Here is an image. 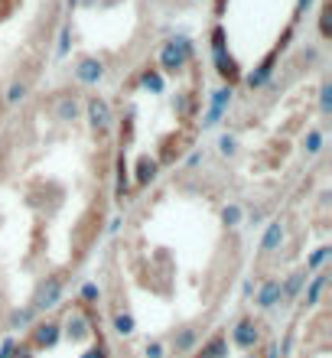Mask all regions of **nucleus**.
<instances>
[{
    "label": "nucleus",
    "mask_w": 332,
    "mask_h": 358,
    "mask_svg": "<svg viewBox=\"0 0 332 358\" xmlns=\"http://www.w3.org/2000/svg\"><path fill=\"white\" fill-rule=\"evenodd\" d=\"M225 3L228 0H215V13H225Z\"/></svg>",
    "instance_id": "30"
},
{
    "label": "nucleus",
    "mask_w": 332,
    "mask_h": 358,
    "mask_svg": "<svg viewBox=\"0 0 332 358\" xmlns=\"http://www.w3.org/2000/svg\"><path fill=\"white\" fill-rule=\"evenodd\" d=\"M323 287H326V277H316V283L310 287V296H306V303H316V300H319V293H323Z\"/></svg>",
    "instance_id": "19"
},
{
    "label": "nucleus",
    "mask_w": 332,
    "mask_h": 358,
    "mask_svg": "<svg viewBox=\"0 0 332 358\" xmlns=\"http://www.w3.org/2000/svg\"><path fill=\"white\" fill-rule=\"evenodd\" d=\"M280 300H284V287H280V280H267L264 287H261V293H257V306H261V310H274Z\"/></svg>",
    "instance_id": "6"
},
{
    "label": "nucleus",
    "mask_w": 332,
    "mask_h": 358,
    "mask_svg": "<svg viewBox=\"0 0 332 358\" xmlns=\"http://www.w3.org/2000/svg\"><path fill=\"white\" fill-rule=\"evenodd\" d=\"M189 62V43L186 39H173V43H166L160 52V66L163 72H170V76H176V72H182V66Z\"/></svg>",
    "instance_id": "1"
},
{
    "label": "nucleus",
    "mask_w": 332,
    "mask_h": 358,
    "mask_svg": "<svg viewBox=\"0 0 332 358\" xmlns=\"http://www.w3.org/2000/svg\"><path fill=\"white\" fill-rule=\"evenodd\" d=\"M284 241V225L280 222H270L267 225V231H264V238H261V251L264 255H270V251H277V245Z\"/></svg>",
    "instance_id": "8"
},
{
    "label": "nucleus",
    "mask_w": 332,
    "mask_h": 358,
    "mask_svg": "<svg viewBox=\"0 0 332 358\" xmlns=\"http://www.w3.org/2000/svg\"><path fill=\"white\" fill-rule=\"evenodd\" d=\"M153 176H157V160L140 157V163H137V182H150Z\"/></svg>",
    "instance_id": "10"
},
{
    "label": "nucleus",
    "mask_w": 332,
    "mask_h": 358,
    "mask_svg": "<svg viewBox=\"0 0 332 358\" xmlns=\"http://www.w3.org/2000/svg\"><path fill=\"white\" fill-rule=\"evenodd\" d=\"M231 339H235L238 349L251 352V349L257 345V326H254L251 320H241V322H238V329H235V336H231Z\"/></svg>",
    "instance_id": "7"
},
{
    "label": "nucleus",
    "mask_w": 332,
    "mask_h": 358,
    "mask_svg": "<svg viewBox=\"0 0 332 358\" xmlns=\"http://www.w3.org/2000/svg\"><path fill=\"white\" fill-rule=\"evenodd\" d=\"M13 358H33V345H20V349H13Z\"/></svg>",
    "instance_id": "26"
},
{
    "label": "nucleus",
    "mask_w": 332,
    "mask_h": 358,
    "mask_svg": "<svg viewBox=\"0 0 332 358\" xmlns=\"http://www.w3.org/2000/svg\"><path fill=\"white\" fill-rule=\"evenodd\" d=\"M23 94H27V82H13V85H10V92H7V101L17 104V101H23Z\"/></svg>",
    "instance_id": "16"
},
{
    "label": "nucleus",
    "mask_w": 332,
    "mask_h": 358,
    "mask_svg": "<svg viewBox=\"0 0 332 358\" xmlns=\"http://www.w3.org/2000/svg\"><path fill=\"white\" fill-rule=\"evenodd\" d=\"M59 342V326L56 322H39L33 329V349H52Z\"/></svg>",
    "instance_id": "5"
},
{
    "label": "nucleus",
    "mask_w": 332,
    "mask_h": 358,
    "mask_svg": "<svg viewBox=\"0 0 332 358\" xmlns=\"http://www.w3.org/2000/svg\"><path fill=\"white\" fill-rule=\"evenodd\" d=\"M147 358H163V345H160V342H150V345H147Z\"/></svg>",
    "instance_id": "24"
},
{
    "label": "nucleus",
    "mask_w": 332,
    "mask_h": 358,
    "mask_svg": "<svg viewBox=\"0 0 332 358\" xmlns=\"http://www.w3.org/2000/svg\"><path fill=\"white\" fill-rule=\"evenodd\" d=\"M88 121H92V127H95L98 134H105L108 127H111V108H108L105 98H88Z\"/></svg>",
    "instance_id": "3"
},
{
    "label": "nucleus",
    "mask_w": 332,
    "mask_h": 358,
    "mask_svg": "<svg viewBox=\"0 0 332 358\" xmlns=\"http://www.w3.org/2000/svg\"><path fill=\"white\" fill-rule=\"evenodd\" d=\"M62 300V280L59 277H46V280L36 287V296H33V310H52Z\"/></svg>",
    "instance_id": "2"
},
{
    "label": "nucleus",
    "mask_w": 332,
    "mask_h": 358,
    "mask_svg": "<svg viewBox=\"0 0 332 358\" xmlns=\"http://www.w3.org/2000/svg\"><path fill=\"white\" fill-rule=\"evenodd\" d=\"M143 85H147V88H153V92H160V88H163V82H160V76H157L153 69H147V72H143Z\"/></svg>",
    "instance_id": "18"
},
{
    "label": "nucleus",
    "mask_w": 332,
    "mask_h": 358,
    "mask_svg": "<svg viewBox=\"0 0 332 358\" xmlns=\"http://www.w3.org/2000/svg\"><path fill=\"white\" fill-rule=\"evenodd\" d=\"M319 143H323V134H319V131L306 134V153H319Z\"/></svg>",
    "instance_id": "17"
},
{
    "label": "nucleus",
    "mask_w": 332,
    "mask_h": 358,
    "mask_svg": "<svg viewBox=\"0 0 332 358\" xmlns=\"http://www.w3.org/2000/svg\"><path fill=\"white\" fill-rule=\"evenodd\" d=\"M114 329L121 332V336H131V332H133V316H131V313H117V320H114Z\"/></svg>",
    "instance_id": "14"
},
{
    "label": "nucleus",
    "mask_w": 332,
    "mask_h": 358,
    "mask_svg": "<svg viewBox=\"0 0 332 358\" xmlns=\"http://www.w3.org/2000/svg\"><path fill=\"white\" fill-rule=\"evenodd\" d=\"M222 153H235V137H222Z\"/></svg>",
    "instance_id": "27"
},
{
    "label": "nucleus",
    "mask_w": 332,
    "mask_h": 358,
    "mask_svg": "<svg viewBox=\"0 0 332 358\" xmlns=\"http://www.w3.org/2000/svg\"><path fill=\"white\" fill-rule=\"evenodd\" d=\"M82 296H85L88 303H95V300H98V287H95V283H85V290H82Z\"/></svg>",
    "instance_id": "23"
},
{
    "label": "nucleus",
    "mask_w": 332,
    "mask_h": 358,
    "mask_svg": "<svg viewBox=\"0 0 332 358\" xmlns=\"http://www.w3.org/2000/svg\"><path fill=\"white\" fill-rule=\"evenodd\" d=\"M33 316H36V310L33 306H27V310H17L13 316H10V329H20V326H29L33 322Z\"/></svg>",
    "instance_id": "11"
},
{
    "label": "nucleus",
    "mask_w": 332,
    "mask_h": 358,
    "mask_svg": "<svg viewBox=\"0 0 332 358\" xmlns=\"http://www.w3.org/2000/svg\"><path fill=\"white\" fill-rule=\"evenodd\" d=\"M326 257H329V248H319V251H316L313 257H310V267H319L326 261Z\"/></svg>",
    "instance_id": "21"
},
{
    "label": "nucleus",
    "mask_w": 332,
    "mask_h": 358,
    "mask_svg": "<svg viewBox=\"0 0 332 358\" xmlns=\"http://www.w3.org/2000/svg\"><path fill=\"white\" fill-rule=\"evenodd\" d=\"M75 114H78V104L72 101V98H66V101L59 104V117H62V121H75Z\"/></svg>",
    "instance_id": "15"
},
{
    "label": "nucleus",
    "mask_w": 332,
    "mask_h": 358,
    "mask_svg": "<svg viewBox=\"0 0 332 358\" xmlns=\"http://www.w3.org/2000/svg\"><path fill=\"white\" fill-rule=\"evenodd\" d=\"M66 326H68L66 332H68V339H72V342H78V339H85V336H88V322L82 320V316H68Z\"/></svg>",
    "instance_id": "9"
},
{
    "label": "nucleus",
    "mask_w": 332,
    "mask_h": 358,
    "mask_svg": "<svg viewBox=\"0 0 332 358\" xmlns=\"http://www.w3.org/2000/svg\"><path fill=\"white\" fill-rule=\"evenodd\" d=\"M192 342H196V332H182L180 339H176V352H186V349H192Z\"/></svg>",
    "instance_id": "20"
},
{
    "label": "nucleus",
    "mask_w": 332,
    "mask_h": 358,
    "mask_svg": "<svg viewBox=\"0 0 332 358\" xmlns=\"http://www.w3.org/2000/svg\"><path fill=\"white\" fill-rule=\"evenodd\" d=\"M222 218H225V225H235L238 218H241V212H238V206H231V208H225V215Z\"/></svg>",
    "instance_id": "22"
},
{
    "label": "nucleus",
    "mask_w": 332,
    "mask_h": 358,
    "mask_svg": "<svg viewBox=\"0 0 332 358\" xmlns=\"http://www.w3.org/2000/svg\"><path fill=\"white\" fill-rule=\"evenodd\" d=\"M228 98H231V88H222V92L215 94V104H212V114H209V121H205V124H215V117L222 114V108L228 104Z\"/></svg>",
    "instance_id": "12"
},
{
    "label": "nucleus",
    "mask_w": 332,
    "mask_h": 358,
    "mask_svg": "<svg viewBox=\"0 0 332 358\" xmlns=\"http://www.w3.org/2000/svg\"><path fill=\"white\" fill-rule=\"evenodd\" d=\"M13 349H17V342L7 339L3 342V349H0V358H13Z\"/></svg>",
    "instance_id": "25"
},
{
    "label": "nucleus",
    "mask_w": 332,
    "mask_h": 358,
    "mask_svg": "<svg viewBox=\"0 0 332 358\" xmlns=\"http://www.w3.org/2000/svg\"><path fill=\"white\" fill-rule=\"evenodd\" d=\"M329 94H332V88H329V85H323V111H329V104H332V101H329Z\"/></svg>",
    "instance_id": "29"
},
{
    "label": "nucleus",
    "mask_w": 332,
    "mask_h": 358,
    "mask_svg": "<svg viewBox=\"0 0 332 358\" xmlns=\"http://www.w3.org/2000/svg\"><path fill=\"white\" fill-rule=\"evenodd\" d=\"M105 76V69H101V62L98 59H92V56H85V59H78V69H75V78L82 82V85H95L98 78Z\"/></svg>",
    "instance_id": "4"
},
{
    "label": "nucleus",
    "mask_w": 332,
    "mask_h": 358,
    "mask_svg": "<svg viewBox=\"0 0 332 358\" xmlns=\"http://www.w3.org/2000/svg\"><path fill=\"white\" fill-rule=\"evenodd\" d=\"M303 280H306V273H294V277H290L287 283H280V287H284V296H287V300H290V296H296V290L303 287Z\"/></svg>",
    "instance_id": "13"
},
{
    "label": "nucleus",
    "mask_w": 332,
    "mask_h": 358,
    "mask_svg": "<svg viewBox=\"0 0 332 358\" xmlns=\"http://www.w3.org/2000/svg\"><path fill=\"white\" fill-rule=\"evenodd\" d=\"M82 358H108V355H105V349H101V345H98V349L85 352V355H82Z\"/></svg>",
    "instance_id": "28"
}]
</instances>
